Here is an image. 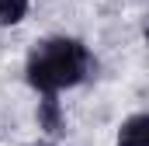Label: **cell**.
Here are the masks:
<instances>
[{
    "label": "cell",
    "instance_id": "obj_1",
    "mask_svg": "<svg viewBox=\"0 0 149 146\" xmlns=\"http://www.w3.org/2000/svg\"><path fill=\"white\" fill-rule=\"evenodd\" d=\"M94 66L90 49L80 38H45L38 42L24 63L28 84L42 94H59L63 87H76L80 80H87V73Z\"/></svg>",
    "mask_w": 149,
    "mask_h": 146
},
{
    "label": "cell",
    "instance_id": "obj_2",
    "mask_svg": "<svg viewBox=\"0 0 149 146\" xmlns=\"http://www.w3.org/2000/svg\"><path fill=\"white\" fill-rule=\"evenodd\" d=\"M38 129L45 132V136H66V115H63V105H59V98L56 94H45L42 101H38Z\"/></svg>",
    "mask_w": 149,
    "mask_h": 146
},
{
    "label": "cell",
    "instance_id": "obj_3",
    "mask_svg": "<svg viewBox=\"0 0 149 146\" xmlns=\"http://www.w3.org/2000/svg\"><path fill=\"white\" fill-rule=\"evenodd\" d=\"M118 146H149V115H132L118 129Z\"/></svg>",
    "mask_w": 149,
    "mask_h": 146
},
{
    "label": "cell",
    "instance_id": "obj_4",
    "mask_svg": "<svg viewBox=\"0 0 149 146\" xmlns=\"http://www.w3.org/2000/svg\"><path fill=\"white\" fill-rule=\"evenodd\" d=\"M28 14V0H0V25H17Z\"/></svg>",
    "mask_w": 149,
    "mask_h": 146
},
{
    "label": "cell",
    "instance_id": "obj_5",
    "mask_svg": "<svg viewBox=\"0 0 149 146\" xmlns=\"http://www.w3.org/2000/svg\"><path fill=\"white\" fill-rule=\"evenodd\" d=\"M38 146H52V143H38Z\"/></svg>",
    "mask_w": 149,
    "mask_h": 146
}]
</instances>
